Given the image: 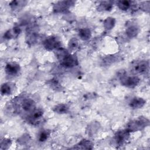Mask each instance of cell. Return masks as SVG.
Masks as SVG:
<instances>
[{
	"label": "cell",
	"mask_w": 150,
	"mask_h": 150,
	"mask_svg": "<svg viewBox=\"0 0 150 150\" xmlns=\"http://www.w3.org/2000/svg\"><path fill=\"white\" fill-rule=\"evenodd\" d=\"M5 71L9 76H14L18 73L20 67L19 64L15 63H8L5 66Z\"/></svg>",
	"instance_id": "52a82bcc"
},
{
	"label": "cell",
	"mask_w": 150,
	"mask_h": 150,
	"mask_svg": "<svg viewBox=\"0 0 150 150\" xmlns=\"http://www.w3.org/2000/svg\"><path fill=\"white\" fill-rule=\"evenodd\" d=\"M1 92L2 95H8L11 93V88L10 86L6 83L4 84L1 86Z\"/></svg>",
	"instance_id": "5bb4252c"
},
{
	"label": "cell",
	"mask_w": 150,
	"mask_h": 150,
	"mask_svg": "<svg viewBox=\"0 0 150 150\" xmlns=\"http://www.w3.org/2000/svg\"><path fill=\"white\" fill-rule=\"evenodd\" d=\"M43 111L40 109L35 110L33 111L29 117V120L30 121H35L40 119L43 116Z\"/></svg>",
	"instance_id": "30bf717a"
},
{
	"label": "cell",
	"mask_w": 150,
	"mask_h": 150,
	"mask_svg": "<svg viewBox=\"0 0 150 150\" xmlns=\"http://www.w3.org/2000/svg\"><path fill=\"white\" fill-rule=\"evenodd\" d=\"M21 106L24 111L32 112L33 111L35 110L34 108H35V104L32 100L26 98L23 100V101H22Z\"/></svg>",
	"instance_id": "ba28073f"
},
{
	"label": "cell",
	"mask_w": 150,
	"mask_h": 150,
	"mask_svg": "<svg viewBox=\"0 0 150 150\" xmlns=\"http://www.w3.org/2000/svg\"><path fill=\"white\" fill-rule=\"evenodd\" d=\"M62 64L65 67H71L77 64V61L74 56L68 53H64L61 56Z\"/></svg>",
	"instance_id": "7a4b0ae2"
},
{
	"label": "cell",
	"mask_w": 150,
	"mask_h": 150,
	"mask_svg": "<svg viewBox=\"0 0 150 150\" xmlns=\"http://www.w3.org/2000/svg\"><path fill=\"white\" fill-rule=\"evenodd\" d=\"M148 69V64L145 61H141L136 64H134L132 66V71L136 73L142 74L145 73Z\"/></svg>",
	"instance_id": "8992f818"
},
{
	"label": "cell",
	"mask_w": 150,
	"mask_h": 150,
	"mask_svg": "<svg viewBox=\"0 0 150 150\" xmlns=\"http://www.w3.org/2000/svg\"><path fill=\"white\" fill-rule=\"evenodd\" d=\"M49 133L46 130H43L41 131V132L39 135V141L40 142H44L49 137Z\"/></svg>",
	"instance_id": "2e32d148"
},
{
	"label": "cell",
	"mask_w": 150,
	"mask_h": 150,
	"mask_svg": "<svg viewBox=\"0 0 150 150\" xmlns=\"http://www.w3.org/2000/svg\"><path fill=\"white\" fill-rule=\"evenodd\" d=\"M148 120L146 118H139L138 120L132 121L128 124L127 130L128 131H135L141 129L146 125H148Z\"/></svg>",
	"instance_id": "6da1fadb"
},
{
	"label": "cell",
	"mask_w": 150,
	"mask_h": 150,
	"mask_svg": "<svg viewBox=\"0 0 150 150\" xmlns=\"http://www.w3.org/2000/svg\"><path fill=\"white\" fill-rule=\"evenodd\" d=\"M69 110L68 107L65 104H59L56 105L54 109V111L59 114L66 113Z\"/></svg>",
	"instance_id": "7c38bea8"
},
{
	"label": "cell",
	"mask_w": 150,
	"mask_h": 150,
	"mask_svg": "<svg viewBox=\"0 0 150 150\" xmlns=\"http://www.w3.org/2000/svg\"><path fill=\"white\" fill-rule=\"evenodd\" d=\"M129 132L127 129L118 131L115 135V141L117 144H122L128 138Z\"/></svg>",
	"instance_id": "5b68a950"
},
{
	"label": "cell",
	"mask_w": 150,
	"mask_h": 150,
	"mask_svg": "<svg viewBox=\"0 0 150 150\" xmlns=\"http://www.w3.org/2000/svg\"><path fill=\"white\" fill-rule=\"evenodd\" d=\"M131 5V2L128 1H121L118 2V6L121 10H127Z\"/></svg>",
	"instance_id": "4fadbf2b"
},
{
	"label": "cell",
	"mask_w": 150,
	"mask_h": 150,
	"mask_svg": "<svg viewBox=\"0 0 150 150\" xmlns=\"http://www.w3.org/2000/svg\"><path fill=\"white\" fill-rule=\"evenodd\" d=\"M145 103V101L143 98L139 97H135L131 100L129 103V106L132 108L137 109L143 107Z\"/></svg>",
	"instance_id": "9c48e42d"
},
{
	"label": "cell",
	"mask_w": 150,
	"mask_h": 150,
	"mask_svg": "<svg viewBox=\"0 0 150 150\" xmlns=\"http://www.w3.org/2000/svg\"><path fill=\"white\" fill-rule=\"evenodd\" d=\"M121 80L122 84L130 88L135 87L139 81V79L135 76H124Z\"/></svg>",
	"instance_id": "3957f363"
},
{
	"label": "cell",
	"mask_w": 150,
	"mask_h": 150,
	"mask_svg": "<svg viewBox=\"0 0 150 150\" xmlns=\"http://www.w3.org/2000/svg\"><path fill=\"white\" fill-rule=\"evenodd\" d=\"M105 27L107 29H111L114 24V19L112 18H107L104 22Z\"/></svg>",
	"instance_id": "e0dca14e"
},
{
	"label": "cell",
	"mask_w": 150,
	"mask_h": 150,
	"mask_svg": "<svg viewBox=\"0 0 150 150\" xmlns=\"http://www.w3.org/2000/svg\"><path fill=\"white\" fill-rule=\"evenodd\" d=\"M79 36L83 40H88L91 36V32L88 29H82L79 31Z\"/></svg>",
	"instance_id": "8fae6325"
},
{
	"label": "cell",
	"mask_w": 150,
	"mask_h": 150,
	"mask_svg": "<svg viewBox=\"0 0 150 150\" xmlns=\"http://www.w3.org/2000/svg\"><path fill=\"white\" fill-rule=\"evenodd\" d=\"M69 45V46H70V47L71 49H76L78 46V42H77V40L76 39H72L70 41Z\"/></svg>",
	"instance_id": "ac0fdd59"
},
{
	"label": "cell",
	"mask_w": 150,
	"mask_h": 150,
	"mask_svg": "<svg viewBox=\"0 0 150 150\" xmlns=\"http://www.w3.org/2000/svg\"><path fill=\"white\" fill-rule=\"evenodd\" d=\"M138 33L137 28L135 26H131L127 29V33L129 37H134L136 36Z\"/></svg>",
	"instance_id": "9a60e30c"
},
{
	"label": "cell",
	"mask_w": 150,
	"mask_h": 150,
	"mask_svg": "<svg viewBox=\"0 0 150 150\" xmlns=\"http://www.w3.org/2000/svg\"><path fill=\"white\" fill-rule=\"evenodd\" d=\"M45 47L48 50H53L60 47V43L55 37H50L44 42Z\"/></svg>",
	"instance_id": "277c9868"
}]
</instances>
